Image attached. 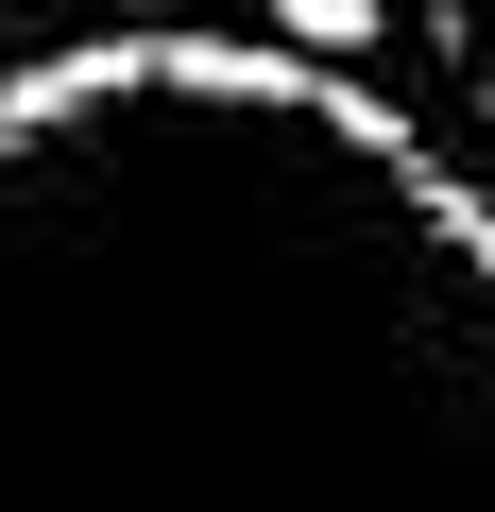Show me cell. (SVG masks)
<instances>
[{"label": "cell", "instance_id": "cell-1", "mask_svg": "<svg viewBox=\"0 0 495 512\" xmlns=\"http://www.w3.org/2000/svg\"><path fill=\"white\" fill-rule=\"evenodd\" d=\"M0 512H495V188L274 35L0 86Z\"/></svg>", "mask_w": 495, "mask_h": 512}, {"label": "cell", "instance_id": "cell-2", "mask_svg": "<svg viewBox=\"0 0 495 512\" xmlns=\"http://www.w3.org/2000/svg\"><path fill=\"white\" fill-rule=\"evenodd\" d=\"M393 35H410V69H427L444 154L495 188V0H393Z\"/></svg>", "mask_w": 495, "mask_h": 512}, {"label": "cell", "instance_id": "cell-3", "mask_svg": "<svg viewBox=\"0 0 495 512\" xmlns=\"http://www.w3.org/2000/svg\"><path fill=\"white\" fill-rule=\"evenodd\" d=\"M393 35V0H274V52H308V69H359Z\"/></svg>", "mask_w": 495, "mask_h": 512}, {"label": "cell", "instance_id": "cell-4", "mask_svg": "<svg viewBox=\"0 0 495 512\" xmlns=\"http://www.w3.org/2000/svg\"><path fill=\"white\" fill-rule=\"evenodd\" d=\"M154 18H188V0H120V35H154Z\"/></svg>", "mask_w": 495, "mask_h": 512}]
</instances>
